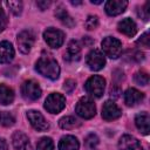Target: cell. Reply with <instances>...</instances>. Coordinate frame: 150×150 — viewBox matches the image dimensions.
Returning <instances> with one entry per match:
<instances>
[{
	"label": "cell",
	"mask_w": 150,
	"mask_h": 150,
	"mask_svg": "<svg viewBox=\"0 0 150 150\" xmlns=\"http://www.w3.org/2000/svg\"><path fill=\"white\" fill-rule=\"evenodd\" d=\"M35 69L39 74L50 80H56L60 75V67L56 60L49 55H42L35 63Z\"/></svg>",
	"instance_id": "1"
},
{
	"label": "cell",
	"mask_w": 150,
	"mask_h": 150,
	"mask_svg": "<svg viewBox=\"0 0 150 150\" xmlns=\"http://www.w3.org/2000/svg\"><path fill=\"white\" fill-rule=\"evenodd\" d=\"M75 111L80 117H82L84 120H89L95 116L96 107H95V103L93 100H90L89 97H82L79 100V102L75 107Z\"/></svg>",
	"instance_id": "2"
},
{
	"label": "cell",
	"mask_w": 150,
	"mask_h": 150,
	"mask_svg": "<svg viewBox=\"0 0 150 150\" xmlns=\"http://www.w3.org/2000/svg\"><path fill=\"white\" fill-rule=\"evenodd\" d=\"M102 49L110 59H117L122 53V42L112 36H107L102 41Z\"/></svg>",
	"instance_id": "3"
},
{
	"label": "cell",
	"mask_w": 150,
	"mask_h": 150,
	"mask_svg": "<svg viewBox=\"0 0 150 150\" xmlns=\"http://www.w3.org/2000/svg\"><path fill=\"white\" fill-rule=\"evenodd\" d=\"M104 87H105V80L98 75H94L89 77L84 84L87 93L94 97H101L104 93Z\"/></svg>",
	"instance_id": "4"
},
{
	"label": "cell",
	"mask_w": 150,
	"mask_h": 150,
	"mask_svg": "<svg viewBox=\"0 0 150 150\" xmlns=\"http://www.w3.org/2000/svg\"><path fill=\"white\" fill-rule=\"evenodd\" d=\"M66 107V98L63 95L59 93H53L50 94L46 101H45V108L47 111L52 114H57L60 112L63 108Z\"/></svg>",
	"instance_id": "5"
},
{
	"label": "cell",
	"mask_w": 150,
	"mask_h": 150,
	"mask_svg": "<svg viewBox=\"0 0 150 150\" xmlns=\"http://www.w3.org/2000/svg\"><path fill=\"white\" fill-rule=\"evenodd\" d=\"M43 38H45V41L48 43L49 47L59 48L62 46V43L64 41V33L60 29L54 28V27H49L45 30Z\"/></svg>",
	"instance_id": "6"
},
{
	"label": "cell",
	"mask_w": 150,
	"mask_h": 150,
	"mask_svg": "<svg viewBox=\"0 0 150 150\" xmlns=\"http://www.w3.org/2000/svg\"><path fill=\"white\" fill-rule=\"evenodd\" d=\"M21 94L23 98L28 101H35L41 96V88L36 81L28 80L25 81L23 84L21 86Z\"/></svg>",
	"instance_id": "7"
},
{
	"label": "cell",
	"mask_w": 150,
	"mask_h": 150,
	"mask_svg": "<svg viewBox=\"0 0 150 150\" xmlns=\"http://www.w3.org/2000/svg\"><path fill=\"white\" fill-rule=\"evenodd\" d=\"M35 35L32 30H22L18 35V46L21 53L28 54L34 45Z\"/></svg>",
	"instance_id": "8"
},
{
	"label": "cell",
	"mask_w": 150,
	"mask_h": 150,
	"mask_svg": "<svg viewBox=\"0 0 150 150\" xmlns=\"http://www.w3.org/2000/svg\"><path fill=\"white\" fill-rule=\"evenodd\" d=\"M87 64L94 71L101 70L105 64V57H104L103 53L98 49H93L87 55Z\"/></svg>",
	"instance_id": "9"
},
{
	"label": "cell",
	"mask_w": 150,
	"mask_h": 150,
	"mask_svg": "<svg viewBox=\"0 0 150 150\" xmlns=\"http://www.w3.org/2000/svg\"><path fill=\"white\" fill-rule=\"evenodd\" d=\"M27 118L32 127L38 131H46L49 129V123L46 121L43 115L36 110H29L27 112Z\"/></svg>",
	"instance_id": "10"
},
{
	"label": "cell",
	"mask_w": 150,
	"mask_h": 150,
	"mask_svg": "<svg viewBox=\"0 0 150 150\" xmlns=\"http://www.w3.org/2000/svg\"><path fill=\"white\" fill-rule=\"evenodd\" d=\"M121 115H122V111L115 102H112V101L104 102V104L102 107V117L105 121H114V120L118 118Z\"/></svg>",
	"instance_id": "11"
},
{
	"label": "cell",
	"mask_w": 150,
	"mask_h": 150,
	"mask_svg": "<svg viewBox=\"0 0 150 150\" xmlns=\"http://www.w3.org/2000/svg\"><path fill=\"white\" fill-rule=\"evenodd\" d=\"M128 6V1L125 0H109L105 2V12L110 16L118 15L125 11Z\"/></svg>",
	"instance_id": "12"
},
{
	"label": "cell",
	"mask_w": 150,
	"mask_h": 150,
	"mask_svg": "<svg viewBox=\"0 0 150 150\" xmlns=\"http://www.w3.org/2000/svg\"><path fill=\"white\" fill-rule=\"evenodd\" d=\"M118 150H142V145L134 136L124 135L118 141Z\"/></svg>",
	"instance_id": "13"
},
{
	"label": "cell",
	"mask_w": 150,
	"mask_h": 150,
	"mask_svg": "<svg viewBox=\"0 0 150 150\" xmlns=\"http://www.w3.org/2000/svg\"><path fill=\"white\" fill-rule=\"evenodd\" d=\"M12 143H13V146L16 150H33L27 135H25L21 131H15L13 134V136H12Z\"/></svg>",
	"instance_id": "14"
},
{
	"label": "cell",
	"mask_w": 150,
	"mask_h": 150,
	"mask_svg": "<svg viewBox=\"0 0 150 150\" xmlns=\"http://www.w3.org/2000/svg\"><path fill=\"white\" fill-rule=\"evenodd\" d=\"M63 57H64L66 61H69V62H74V61L80 60V57H81V46H80V43L75 40H71L68 43V47H67V50H66Z\"/></svg>",
	"instance_id": "15"
},
{
	"label": "cell",
	"mask_w": 150,
	"mask_h": 150,
	"mask_svg": "<svg viewBox=\"0 0 150 150\" xmlns=\"http://www.w3.org/2000/svg\"><path fill=\"white\" fill-rule=\"evenodd\" d=\"M143 97H144L143 93H141L139 90H137L135 88H129L124 93V102L129 107H134V105L138 104L143 100Z\"/></svg>",
	"instance_id": "16"
},
{
	"label": "cell",
	"mask_w": 150,
	"mask_h": 150,
	"mask_svg": "<svg viewBox=\"0 0 150 150\" xmlns=\"http://www.w3.org/2000/svg\"><path fill=\"white\" fill-rule=\"evenodd\" d=\"M135 124L138 128V130H141L142 134L148 135L150 132V117H149V114L146 111H142V112L137 114L136 117H135Z\"/></svg>",
	"instance_id": "17"
},
{
	"label": "cell",
	"mask_w": 150,
	"mask_h": 150,
	"mask_svg": "<svg viewBox=\"0 0 150 150\" xmlns=\"http://www.w3.org/2000/svg\"><path fill=\"white\" fill-rule=\"evenodd\" d=\"M117 28H118V30L121 33H123L124 35L130 36V38L134 36L136 34V32H137V26H136L135 21L129 19V18H125V19L121 20L118 22V25H117Z\"/></svg>",
	"instance_id": "18"
},
{
	"label": "cell",
	"mask_w": 150,
	"mask_h": 150,
	"mask_svg": "<svg viewBox=\"0 0 150 150\" xmlns=\"http://www.w3.org/2000/svg\"><path fill=\"white\" fill-rule=\"evenodd\" d=\"M14 57V48L8 41L0 42V63H8Z\"/></svg>",
	"instance_id": "19"
},
{
	"label": "cell",
	"mask_w": 150,
	"mask_h": 150,
	"mask_svg": "<svg viewBox=\"0 0 150 150\" xmlns=\"http://www.w3.org/2000/svg\"><path fill=\"white\" fill-rule=\"evenodd\" d=\"M79 141L71 135L63 136L59 142V150H79Z\"/></svg>",
	"instance_id": "20"
},
{
	"label": "cell",
	"mask_w": 150,
	"mask_h": 150,
	"mask_svg": "<svg viewBox=\"0 0 150 150\" xmlns=\"http://www.w3.org/2000/svg\"><path fill=\"white\" fill-rule=\"evenodd\" d=\"M55 15L56 18L67 27H73L75 25V21L73 20V18L68 14V12L64 9V7L62 5L57 6L56 7V11H55Z\"/></svg>",
	"instance_id": "21"
},
{
	"label": "cell",
	"mask_w": 150,
	"mask_h": 150,
	"mask_svg": "<svg viewBox=\"0 0 150 150\" xmlns=\"http://www.w3.org/2000/svg\"><path fill=\"white\" fill-rule=\"evenodd\" d=\"M13 100H14L13 89L5 84H0V104H4V105L11 104Z\"/></svg>",
	"instance_id": "22"
},
{
	"label": "cell",
	"mask_w": 150,
	"mask_h": 150,
	"mask_svg": "<svg viewBox=\"0 0 150 150\" xmlns=\"http://www.w3.org/2000/svg\"><path fill=\"white\" fill-rule=\"evenodd\" d=\"M80 122L73 117V116H64L62 117L60 121H59V125L62 128V129H66V130H70V129H75L77 127H80Z\"/></svg>",
	"instance_id": "23"
},
{
	"label": "cell",
	"mask_w": 150,
	"mask_h": 150,
	"mask_svg": "<svg viewBox=\"0 0 150 150\" xmlns=\"http://www.w3.org/2000/svg\"><path fill=\"white\" fill-rule=\"evenodd\" d=\"M98 145V137L95 134H89L84 139V146L87 150H95Z\"/></svg>",
	"instance_id": "24"
},
{
	"label": "cell",
	"mask_w": 150,
	"mask_h": 150,
	"mask_svg": "<svg viewBox=\"0 0 150 150\" xmlns=\"http://www.w3.org/2000/svg\"><path fill=\"white\" fill-rule=\"evenodd\" d=\"M36 150H54V143L52 138L42 137L36 144Z\"/></svg>",
	"instance_id": "25"
},
{
	"label": "cell",
	"mask_w": 150,
	"mask_h": 150,
	"mask_svg": "<svg viewBox=\"0 0 150 150\" xmlns=\"http://www.w3.org/2000/svg\"><path fill=\"white\" fill-rule=\"evenodd\" d=\"M6 5L11 9V12L14 15H19L22 12V2L21 1H7Z\"/></svg>",
	"instance_id": "26"
},
{
	"label": "cell",
	"mask_w": 150,
	"mask_h": 150,
	"mask_svg": "<svg viewBox=\"0 0 150 150\" xmlns=\"http://www.w3.org/2000/svg\"><path fill=\"white\" fill-rule=\"evenodd\" d=\"M134 79H135V82L141 86H146L149 83V75L145 71H137Z\"/></svg>",
	"instance_id": "27"
},
{
	"label": "cell",
	"mask_w": 150,
	"mask_h": 150,
	"mask_svg": "<svg viewBox=\"0 0 150 150\" xmlns=\"http://www.w3.org/2000/svg\"><path fill=\"white\" fill-rule=\"evenodd\" d=\"M15 122L14 120V116L11 114V112H2L1 114V118H0V123L5 127H11L13 125Z\"/></svg>",
	"instance_id": "28"
},
{
	"label": "cell",
	"mask_w": 150,
	"mask_h": 150,
	"mask_svg": "<svg viewBox=\"0 0 150 150\" xmlns=\"http://www.w3.org/2000/svg\"><path fill=\"white\" fill-rule=\"evenodd\" d=\"M84 26L88 30H91V29H95L97 26H98V18L96 15H89L84 22Z\"/></svg>",
	"instance_id": "29"
},
{
	"label": "cell",
	"mask_w": 150,
	"mask_h": 150,
	"mask_svg": "<svg viewBox=\"0 0 150 150\" xmlns=\"http://www.w3.org/2000/svg\"><path fill=\"white\" fill-rule=\"evenodd\" d=\"M137 45L139 47H143V48H149L150 46V38H149V33L145 32L138 40H137Z\"/></svg>",
	"instance_id": "30"
},
{
	"label": "cell",
	"mask_w": 150,
	"mask_h": 150,
	"mask_svg": "<svg viewBox=\"0 0 150 150\" xmlns=\"http://www.w3.org/2000/svg\"><path fill=\"white\" fill-rule=\"evenodd\" d=\"M149 13H150V12H149V2H146V4L144 5V7L141 9V12L138 13V15H139V16H142V19H143V20H145V21H146V20L149 19Z\"/></svg>",
	"instance_id": "31"
},
{
	"label": "cell",
	"mask_w": 150,
	"mask_h": 150,
	"mask_svg": "<svg viewBox=\"0 0 150 150\" xmlns=\"http://www.w3.org/2000/svg\"><path fill=\"white\" fill-rule=\"evenodd\" d=\"M75 87H76V83H75L74 80H67V81L64 82V84H63V89H64L67 93L73 91V89H74Z\"/></svg>",
	"instance_id": "32"
},
{
	"label": "cell",
	"mask_w": 150,
	"mask_h": 150,
	"mask_svg": "<svg viewBox=\"0 0 150 150\" xmlns=\"http://www.w3.org/2000/svg\"><path fill=\"white\" fill-rule=\"evenodd\" d=\"M6 22H7L6 15H5L4 11L1 9V6H0V33H1V32L4 30V28L6 27Z\"/></svg>",
	"instance_id": "33"
},
{
	"label": "cell",
	"mask_w": 150,
	"mask_h": 150,
	"mask_svg": "<svg viewBox=\"0 0 150 150\" xmlns=\"http://www.w3.org/2000/svg\"><path fill=\"white\" fill-rule=\"evenodd\" d=\"M36 6L41 11H45V9H47L50 6V1H36Z\"/></svg>",
	"instance_id": "34"
},
{
	"label": "cell",
	"mask_w": 150,
	"mask_h": 150,
	"mask_svg": "<svg viewBox=\"0 0 150 150\" xmlns=\"http://www.w3.org/2000/svg\"><path fill=\"white\" fill-rule=\"evenodd\" d=\"M0 150H8V145L5 138H0Z\"/></svg>",
	"instance_id": "35"
},
{
	"label": "cell",
	"mask_w": 150,
	"mask_h": 150,
	"mask_svg": "<svg viewBox=\"0 0 150 150\" xmlns=\"http://www.w3.org/2000/svg\"><path fill=\"white\" fill-rule=\"evenodd\" d=\"M90 2H91V4H96V5H98V4H102V1H101V0H96V1H93V0H91Z\"/></svg>",
	"instance_id": "36"
},
{
	"label": "cell",
	"mask_w": 150,
	"mask_h": 150,
	"mask_svg": "<svg viewBox=\"0 0 150 150\" xmlns=\"http://www.w3.org/2000/svg\"><path fill=\"white\" fill-rule=\"evenodd\" d=\"M71 4H73V5H80L81 1H71Z\"/></svg>",
	"instance_id": "37"
},
{
	"label": "cell",
	"mask_w": 150,
	"mask_h": 150,
	"mask_svg": "<svg viewBox=\"0 0 150 150\" xmlns=\"http://www.w3.org/2000/svg\"><path fill=\"white\" fill-rule=\"evenodd\" d=\"M0 118H1V112H0Z\"/></svg>",
	"instance_id": "38"
}]
</instances>
